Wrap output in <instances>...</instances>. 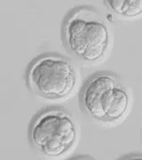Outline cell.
Here are the masks:
<instances>
[{
    "label": "cell",
    "mask_w": 142,
    "mask_h": 160,
    "mask_svg": "<svg viewBox=\"0 0 142 160\" xmlns=\"http://www.w3.org/2000/svg\"><path fill=\"white\" fill-rule=\"evenodd\" d=\"M29 136L40 152L48 157H60L74 145L76 131L70 115L61 109H48L33 120Z\"/></svg>",
    "instance_id": "4"
},
{
    "label": "cell",
    "mask_w": 142,
    "mask_h": 160,
    "mask_svg": "<svg viewBox=\"0 0 142 160\" xmlns=\"http://www.w3.org/2000/svg\"><path fill=\"white\" fill-rule=\"evenodd\" d=\"M28 87L48 99H61L73 91L76 75L73 64L58 55H44L30 64L27 72Z\"/></svg>",
    "instance_id": "3"
},
{
    "label": "cell",
    "mask_w": 142,
    "mask_h": 160,
    "mask_svg": "<svg viewBox=\"0 0 142 160\" xmlns=\"http://www.w3.org/2000/svg\"><path fill=\"white\" fill-rule=\"evenodd\" d=\"M105 2L115 12L126 17H134L142 12V0H108Z\"/></svg>",
    "instance_id": "5"
},
{
    "label": "cell",
    "mask_w": 142,
    "mask_h": 160,
    "mask_svg": "<svg viewBox=\"0 0 142 160\" xmlns=\"http://www.w3.org/2000/svg\"><path fill=\"white\" fill-rule=\"evenodd\" d=\"M82 103L92 118L104 122L121 118L128 109L129 97L117 78L101 72L87 81L82 92Z\"/></svg>",
    "instance_id": "2"
},
{
    "label": "cell",
    "mask_w": 142,
    "mask_h": 160,
    "mask_svg": "<svg viewBox=\"0 0 142 160\" xmlns=\"http://www.w3.org/2000/svg\"><path fill=\"white\" fill-rule=\"evenodd\" d=\"M98 16L93 10L80 7L68 16L63 28L68 48L84 61L100 60L108 46V30Z\"/></svg>",
    "instance_id": "1"
}]
</instances>
